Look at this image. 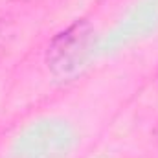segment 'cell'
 Masks as SVG:
<instances>
[{"label":"cell","mask_w":158,"mask_h":158,"mask_svg":"<svg viewBox=\"0 0 158 158\" xmlns=\"http://www.w3.org/2000/svg\"><path fill=\"white\" fill-rule=\"evenodd\" d=\"M90 26L86 22H77L64 33H61L57 39L52 42L50 52H48V61L52 63H61L63 59H68L76 50L83 46V42L90 35Z\"/></svg>","instance_id":"cell-1"}]
</instances>
